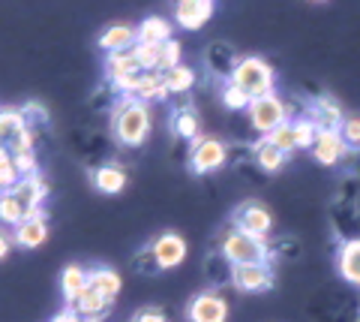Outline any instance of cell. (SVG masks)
Listing matches in <instances>:
<instances>
[{
  "mask_svg": "<svg viewBox=\"0 0 360 322\" xmlns=\"http://www.w3.org/2000/svg\"><path fill=\"white\" fill-rule=\"evenodd\" d=\"M219 256H225V262L231 265H267L270 247L267 241L246 235L238 226H229L219 235Z\"/></svg>",
  "mask_w": 360,
  "mask_h": 322,
  "instance_id": "obj_2",
  "label": "cell"
},
{
  "mask_svg": "<svg viewBox=\"0 0 360 322\" xmlns=\"http://www.w3.org/2000/svg\"><path fill=\"white\" fill-rule=\"evenodd\" d=\"M186 319L189 322H225L229 319V304H225V298L217 292H201L189 302Z\"/></svg>",
  "mask_w": 360,
  "mask_h": 322,
  "instance_id": "obj_10",
  "label": "cell"
},
{
  "mask_svg": "<svg viewBox=\"0 0 360 322\" xmlns=\"http://www.w3.org/2000/svg\"><path fill=\"white\" fill-rule=\"evenodd\" d=\"M165 87H168V97H186L195 87V70H189L184 63L174 66L172 73H165Z\"/></svg>",
  "mask_w": 360,
  "mask_h": 322,
  "instance_id": "obj_26",
  "label": "cell"
},
{
  "mask_svg": "<svg viewBox=\"0 0 360 322\" xmlns=\"http://www.w3.org/2000/svg\"><path fill=\"white\" fill-rule=\"evenodd\" d=\"M307 118L312 120L315 127H319V132H340L342 124H345L342 106L336 103L333 97H328V94L312 97V103L307 106Z\"/></svg>",
  "mask_w": 360,
  "mask_h": 322,
  "instance_id": "obj_7",
  "label": "cell"
},
{
  "mask_svg": "<svg viewBox=\"0 0 360 322\" xmlns=\"http://www.w3.org/2000/svg\"><path fill=\"white\" fill-rule=\"evenodd\" d=\"M213 16L210 0H180L174 6V25L184 30H201Z\"/></svg>",
  "mask_w": 360,
  "mask_h": 322,
  "instance_id": "obj_11",
  "label": "cell"
},
{
  "mask_svg": "<svg viewBox=\"0 0 360 322\" xmlns=\"http://www.w3.org/2000/svg\"><path fill=\"white\" fill-rule=\"evenodd\" d=\"M246 118H250V127L255 132L270 136L276 127L288 124V106L276 94H270V97H262V99H252L250 109H246Z\"/></svg>",
  "mask_w": 360,
  "mask_h": 322,
  "instance_id": "obj_5",
  "label": "cell"
},
{
  "mask_svg": "<svg viewBox=\"0 0 360 322\" xmlns=\"http://www.w3.org/2000/svg\"><path fill=\"white\" fill-rule=\"evenodd\" d=\"M285 160H288V157H285V154L279 151L267 136H262L258 142H252V163H255L262 172H270V175H274V172L283 169Z\"/></svg>",
  "mask_w": 360,
  "mask_h": 322,
  "instance_id": "obj_18",
  "label": "cell"
},
{
  "mask_svg": "<svg viewBox=\"0 0 360 322\" xmlns=\"http://www.w3.org/2000/svg\"><path fill=\"white\" fill-rule=\"evenodd\" d=\"M60 290H63L66 304H72L75 298L87 290V271L82 265H66L63 274H60Z\"/></svg>",
  "mask_w": 360,
  "mask_h": 322,
  "instance_id": "obj_25",
  "label": "cell"
},
{
  "mask_svg": "<svg viewBox=\"0 0 360 322\" xmlns=\"http://www.w3.org/2000/svg\"><path fill=\"white\" fill-rule=\"evenodd\" d=\"M174 66H180V46L177 39H168L160 46V54H156V73H172Z\"/></svg>",
  "mask_w": 360,
  "mask_h": 322,
  "instance_id": "obj_29",
  "label": "cell"
},
{
  "mask_svg": "<svg viewBox=\"0 0 360 322\" xmlns=\"http://www.w3.org/2000/svg\"><path fill=\"white\" fill-rule=\"evenodd\" d=\"M27 217H33V214L18 202L15 193H0V223H6V226L15 229L18 223H25Z\"/></svg>",
  "mask_w": 360,
  "mask_h": 322,
  "instance_id": "obj_27",
  "label": "cell"
},
{
  "mask_svg": "<svg viewBox=\"0 0 360 322\" xmlns=\"http://www.w3.org/2000/svg\"><path fill=\"white\" fill-rule=\"evenodd\" d=\"M132 99H139V103H162L168 99V87H165V75L162 73H153V70H144L141 79H139V87H135Z\"/></svg>",
  "mask_w": 360,
  "mask_h": 322,
  "instance_id": "obj_15",
  "label": "cell"
},
{
  "mask_svg": "<svg viewBox=\"0 0 360 322\" xmlns=\"http://www.w3.org/2000/svg\"><path fill=\"white\" fill-rule=\"evenodd\" d=\"M45 238H49V220H45V211H37L33 217H27L25 223H18L13 229V241L18 244V247H25V250L42 247Z\"/></svg>",
  "mask_w": 360,
  "mask_h": 322,
  "instance_id": "obj_12",
  "label": "cell"
},
{
  "mask_svg": "<svg viewBox=\"0 0 360 322\" xmlns=\"http://www.w3.org/2000/svg\"><path fill=\"white\" fill-rule=\"evenodd\" d=\"M357 322H360V319H357Z\"/></svg>",
  "mask_w": 360,
  "mask_h": 322,
  "instance_id": "obj_42",
  "label": "cell"
},
{
  "mask_svg": "<svg viewBox=\"0 0 360 322\" xmlns=\"http://www.w3.org/2000/svg\"><path fill=\"white\" fill-rule=\"evenodd\" d=\"M240 63V58L234 54L231 46H225V42H213L210 51H207V70L213 75H219V79H229L231 82V75H234V66Z\"/></svg>",
  "mask_w": 360,
  "mask_h": 322,
  "instance_id": "obj_19",
  "label": "cell"
},
{
  "mask_svg": "<svg viewBox=\"0 0 360 322\" xmlns=\"http://www.w3.org/2000/svg\"><path fill=\"white\" fill-rule=\"evenodd\" d=\"M87 286H94V290L103 295L108 304H115L123 283H120V274H117V271L103 268V265H99V268H90V271H87Z\"/></svg>",
  "mask_w": 360,
  "mask_h": 322,
  "instance_id": "obj_21",
  "label": "cell"
},
{
  "mask_svg": "<svg viewBox=\"0 0 360 322\" xmlns=\"http://www.w3.org/2000/svg\"><path fill=\"white\" fill-rule=\"evenodd\" d=\"M21 181V175L15 169V160H13V154L0 148V193H13L15 187Z\"/></svg>",
  "mask_w": 360,
  "mask_h": 322,
  "instance_id": "obj_28",
  "label": "cell"
},
{
  "mask_svg": "<svg viewBox=\"0 0 360 322\" xmlns=\"http://www.w3.org/2000/svg\"><path fill=\"white\" fill-rule=\"evenodd\" d=\"M51 322H84V319H82V316H78V314H75V310H72V307H63V310H60V314H58V316H54Z\"/></svg>",
  "mask_w": 360,
  "mask_h": 322,
  "instance_id": "obj_40",
  "label": "cell"
},
{
  "mask_svg": "<svg viewBox=\"0 0 360 322\" xmlns=\"http://www.w3.org/2000/svg\"><path fill=\"white\" fill-rule=\"evenodd\" d=\"M172 33H174V25L168 18L148 16L135 27V42H139V46H162V42L172 39Z\"/></svg>",
  "mask_w": 360,
  "mask_h": 322,
  "instance_id": "obj_13",
  "label": "cell"
},
{
  "mask_svg": "<svg viewBox=\"0 0 360 322\" xmlns=\"http://www.w3.org/2000/svg\"><path fill=\"white\" fill-rule=\"evenodd\" d=\"M66 307H72L75 314L87 322V319H96V316H105V310H108L111 304H108L105 298L94 290V286H87V290H84L82 295H78L72 304H66Z\"/></svg>",
  "mask_w": 360,
  "mask_h": 322,
  "instance_id": "obj_24",
  "label": "cell"
},
{
  "mask_svg": "<svg viewBox=\"0 0 360 322\" xmlns=\"http://www.w3.org/2000/svg\"><path fill=\"white\" fill-rule=\"evenodd\" d=\"M132 268H135V274H141V277H153V274L162 271L160 262H156V256H153V250H150V244H148V247H141L132 256Z\"/></svg>",
  "mask_w": 360,
  "mask_h": 322,
  "instance_id": "obj_34",
  "label": "cell"
},
{
  "mask_svg": "<svg viewBox=\"0 0 360 322\" xmlns=\"http://www.w3.org/2000/svg\"><path fill=\"white\" fill-rule=\"evenodd\" d=\"M127 169L117 163H103V166H96L94 169V184H96V190L99 193H108V196H115L120 193L123 187H127Z\"/></svg>",
  "mask_w": 360,
  "mask_h": 322,
  "instance_id": "obj_20",
  "label": "cell"
},
{
  "mask_svg": "<svg viewBox=\"0 0 360 322\" xmlns=\"http://www.w3.org/2000/svg\"><path fill=\"white\" fill-rule=\"evenodd\" d=\"M132 46H135V27H129V25H111L103 30V37H99V49L105 54L127 51Z\"/></svg>",
  "mask_w": 360,
  "mask_h": 322,
  "instance_id": "obj_22",
  "label": "cell"
},
{
  "mask_svg": "<svg viewBox=\"0 0 360 322\" xmlns=\"http://www.w3.org/2000/svg\"><path fill=\"white\" fill-rule=\"evenodd\" d=\"M231 262H225V256H219V253H210L207 262H205V271L213 283H231Z\"/></svg>",
  "mask_w": 360,
  "mask_h": 322,
  "instance_id": "obj_30",
  "label": "cell"
},
{
  "mask_svg": "<svg viewBox=\"0 0 360 322\" xmlns=\"http://www.w3.org/2000/svg\"><path fill=\"white\" fill-rule=\"evenodd\" d=\"M267 247H270V253H279V256H285V259H295L297 253H300V244H297V238H279V241H267Z\"/></svg>",
  "mask_w": 360,
  "mask_h": 322,
  "instance_id": "obj_38",
  "label": "cell"
},
{
  "mask_svg": "<svg viewBox=\"0 0 360 322\" xmlns=\"http://www.w3.org/2000/svg\"><path fill=\"white\" fill-rule=\"evenodd\" d=\"M229 166V145L217 136H198L189 145V169L195 175H210Z\"/></svg>",
  "mask_w": 360,
  "mask_h": 322,
  "instance_id": "obj_4",
  "label": "cell"
},
{
  "mask_svg": "<svg viewBox=\"0 0 360 322\" xmlns=\"http://www.w3.org/2000/svg\"><path fill=\"white\" fill-rule=\"evenodd\" d=\"M231 286L238 292H246V295L267 292L270 286H274V271H270V265H234Z\"/></svg>",
  "mask_w": 360,
  "mask_h": 322,
  "instance_id": "obj_8",
  "label": "cell"
},
{
  "mask_svg": "<svg viewBox=\"0 0 360 322\" xmlns=\"http://www.w3.org/2000/svg\"><path fill=\"white\" fill-rule=\"evenodd\" d=\"M13 193L18 196V202L25 205L30 214H37V211H42V202H45V196H49V187H45V181L39 175H33V178H21Z\"/></svg>",
  "mask_w": 360,
  "mask_h": 322,
  "instance_id": "obj_17",
  "label": "cell"
},
{
  "mask_svg": "<svg viewBox=\"0 0 360 322\" xmlns=\"http://www.w3.org/2000/svg\"><path fill=\"white\" fill-rule=\"evenodd\" d=\"M13 160H15V169H18L21 178L39 175V163H37V154H33V151H21V154H15Z\"/></svg>",
  "mask_w": 360,
  "mask_h": 322,
  "instance_id": "obj_37",
  "label": "cell"
},
{
  "mask_svg": "<svg viewBox=\"0 0 360 322\" xmlns=\"http://www.w3.org/2000/svg\"><path fill=\"white\" fill-rule=\"evenodd\" d=\"M111 130H115L120 145H127V148L144 145V139L150 132V106L139 103L132 97H123V103L111 115Z\"/></svg>",
  "mask_w": 360,
  "mask_h": 322,
  "instance_id": "obj_1",
  "label": "cell"
},
{
  "mask_svg": "<svg viewBox=\"0 0 360 322\" xmlns=\"http://www.w3.org/2000/svg\"><path fill=\"white\" fill-rule=\"evenodd\" d=\"M295 124V136H297V148H309L312 151V145H315V139H319V127L312 124V120L303 115V118H297V120H291Z\"/></svg>",
  "mask_w": 360,
  "mask_h": 322,
  "instance_id": "obj_35",
  "label": "cell"
},
{
  "mask_svg": "<svg viewBox=\"0 0 360 322\" xmlns=\"http://www.w3.org/2000/svg\"><path fill=\"white\" fill-rule=\"evenodd\" d=\"M21 118H25L27 130H30L37 139H39V130L49 127V112H45V109H42L39 103H27L25 109H21Z\"/></svg>",
  "mask_w": 360,
  "mask_h": 322,
  "instance_id": "obj_31",
  "label": "cell"
},
{
  "mask_svg": "<svg viewBox=\"0 0 360 322\" xmlns=\"http://www.w3.org/2000/svg\"><path fill=\"white\" fill-rule=\"evenodd\" d=\"M345 154H348V148H345L340 132H319V139H315V145H312V160L321 166H336Z\"/></svg>",
  "mask_w": 360,
  "mask_h": 322,
  "instance_id": "obj_14",
  "label": "cell"
},
{
  "mask_svg": "<svg viewBox=\"0 0 360 322\" xmlns=\"http://www.w3.org/2000/svg\"><path fill=\"white\" fill-rule=\"evenodd\" d=\"M231 226H238L240 232L252 238L270 241V229H274V214L262 202H240L231 214Z\"/></svg>",
  "mask_w": 360,
  "mask_h": 322,
  "instance_id": "obj_6",
  "label": "cell"
},
{
  "mask_svg": "<svg viewBox=\"0 0 360 322\" xmlns=\"http://www.w3.org/2000/svg\"><path fill=\"white\" fill-rule=\"evenodd\" d=\"M132 322H168V319H165V314L160 307H141L139 314L132 316Z\"/></svg>",
  "mask_w": 360,
  "mask_h": 322,
  "instance_id": "obj_39",
  "label": "cell"
},
{
  "mask_svg": "<svg viewBox=\"0 0 360 322\" xmlns=\"http://www.w3.org/2000/svg\"><path fill=\"white\" fill-rule=\"evenodd\" d=\"M274 66L262 58H240V63L234 66V75H231V85H238L240 91L250 97V99H262L274 94Z\"/></svg>",
  "mask_w": 360,
  "mask_h": 322,
  "instance_id": "obj_3",
  "label": "cell"
},
{
  "mask_svg": "<svg viewBox=\"0 0 360 322\" xmlns=\"http://www.w3.org/2000/svg\"><path fill=\"white\" fill-rule=\"evenodd\" d=\"M150 250H153V256L160 262L162 271H172L177 265H184V259H186V241L180 238L177 232H162V235H156L150 241Z\"/></svg>",
  "mask_w": 360,
  "mask_h": 322,
  "instance_id": "obj_9",
  "label": "cell"
},
{
  "mask_svg": "<svg viewBox=\"0 0 360 322\" xmlns=\"http://www.w3.org/2000/svg\"><path fill=\"white\" fill-rule=\"evenodd\" d=\"M172 132L180 139H186L189 145L198 139V132H201V118L193 106H184V109H174L172 112Z\"/></svg>",
  "mask_w": 360,
  "mask_h": 322,
  "instance_id": "obj_23",
  "label": "cell"
},
{
  "mask_svg": "<svg viewBox=\"0 0 360 322\" xmlns=\"http://www.w3.org/2000/svg\"><path fill=\"white\" fill-rule=\"evenodd\" d=\"M267 139L274 142V145H276L279 151H283L285 157H288L291 151H297V136H295V124H291V120H288V124H283V127H276Z\"/></svg>",
  "mask_w": 360,
  "mask_h": 322,
  "instance_id": "obj_33",
  "label": "cell"
},
{
  "mask_svg": "<svg viewBox=\"0 0 360 322\" xmlns=\"http://www.w3.org/2000/svg\"><path fill=\"white\" fill-rule=\"evenodd\" d=\"M13 244H15V241L9 238L6 232H0V259H6V256H9V250H13Z\"/></svg>",
  "mask_w": 360,
  "mask_h": 322,
  "instance_id": "obj_41",
  "label": "cell"
},
{
  "mask_svg": "<svg viewBox=\"0 0 360 322\" xmlns=\"http://www.w3.org/2000/svg\"><path fill=\"white\" fill-rule=\"evenodd\" d=\"M250 103H252V99L246 97L238 85L225 82V87H222V106L229 109V112H246V109H250Z\"/></svg>",
  "mask_w": 360,
  "mask_h": 322,
  "instance_id": "obj_32",
  "label": "cell"
},
{
  "mask_svg": "<svg viewBox=\"0 0 360 322\" xmlns=\"http://www.w3.org/2000/svg\"><path fill=\"white\" fill-rule=\"evenodd\" d=\"M336 265H340L342 280H348L352 286H360V238H345L342 241Z\"/></svg>",
  "mask_w": 360,
  "mask_h": 322,
  "instance_id": "obj_16",
  "label": "cell"
},
{
  "mask_svg": "<svg viewBox=\"0 0 360 322\" xmlns=\"http://www.w3.org/2000/svg\"><path fill=\"white\" fill-rule=\"evenodd\" d=\"M340 136H342V142H345L348 151H360V115H348V118H345Z\"/></svg>",
  "mask_w": 360,
  "mask_h": 322,
  "instance_id": "obj_36",
  "label": "cell"
}]
</instances>
